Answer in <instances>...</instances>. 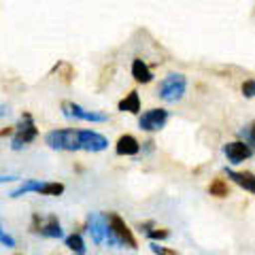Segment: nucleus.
I'll return each instance as SVG.
<instances>
[{
  "instance_id": "8",
  "label": "nucleus",
  "mask_w": 255,
  "mask_h": 255,
  "mask_svg": "<svg viewBox=\"0 0 255 255\" xmlns=\"http://www.w3.org/2000/svg\"><path fill=\"white\" fill-rule=\"evenodd\" d=\"M223 153H226L230 164H241V162H245V159H249L253 155V149L243 140H234V142L223 145Z\"/></svg>"
},
{
  "instance_id": "27",
  "label": "nucleus",
  "mask_w": 255,
  "mask_h": 255,
  "mask_svg": "<svg viewBox=\"0 0 255 255\" xmlns=\"http://www.w3.org/2000/svg\"><path fill=\"white\" fill-rule=\"evenodd\" d=\"M17 255H19V253H17Z\"/></svg>"
},
{
  "instance_id": "11",
  "label": "nucleus",
  "mask_w": 255,
  "mask_h": 255,
  "mask_svg": "<svg viewBox=\"0 0 255 255\" xmlns=\"http://www.w3.org/2000/svg\"><path fill=\"white\" fill-rule=\"evenodd\" d=\"M223 172H226V177L236 183L238 187H243L245 191H249V194H253L255 191V179H253V172H236V170H230V168H223Z\"/></svg>"
},
{
  "instance_id": "19",
  "label": "nucleus",
  "mask_w": 255,
  "mask_h": 255,
  "mask_svg": "<svg viewBox=\"0 0 255 255\" xmlns=\"http://www.w3.org/2000/svg\"><path fill=\"white\" fill-rule=\"evenodd\" d=\"M149 249L153 251L155 255H179L174 249H168V247H162L159 243H149Z\"/></svg>"
},
{
  "instance_id": "13",
  "label": "nucleus",
  "mask_w": 255,
  "mask_h": 255,
  "mask_svg": "<svg viewBox=\"0 0 255 255\" xmlns=\"http://www.w3.org/2000/svg\"><path fill=\"white\" fill-rule=\"evenodd\" d=\"M117 109L122 113H132V115H138L140 113V98H138V92H130L117 102Z\"/></svg>"
},
{
  "instance_id": "1",
  "label": "nucleus",
  "mask_w": 255,
  "mask_h": 255,
  "mask_svg": "<svg viewBox=\"0 0 255 255\" xmlns=\"http://www.w3.org/2000/svg\"><path fill=\"white\" fill-rule=\"evenodd\" d=\"M45 142L55 151H105L109 140L105 134L94 130H70V128H60L45 134Z\"/></svg>"
},
{
  "instance_id": "21",
  "label": "nucleus",
  "mask_w": 255,
  "mask_h": 255,
  "mask_svg": "<svg viewBox=\"0 0 255 255\" xmlns=\"http://www.w3.org/2000/svg\"><path fill=\"white\" fill-rule=\"evenodd\" d=\"M241 136L247 138V145L253 149V145H255V138H253V124H249V126L245 128V130H241Z\"/></svg>"
},
{
  "instance_id": "9",
  "label": "nucleus",
  "mask_w": 255,
  "mask_h": 255,
  "mask_svg": "<svg viewBox=\"0 0 255 255\" xmlns=\"http://www.w3.org/2000/svg\"><path fill=\"white\" fill-rule=\"evenodd\" d=\"M138 151H140V142L136 140V136H132V134H124V136H119V140L115 142V153L122 157H132V155H136Z\"/></svg>"
},
{
  "instance_id": "26",
  "label": "nucleus",
  "mask_w": 255,
  "mask_h": 255,
  "mask_svg": "<svg viewBox=\"0 0 255 255\" xmlns=\"http://www.w3.org/2000/svg\"><path fill=\"white\" fill-rule=\"evenodd\" d=\"M2 232H4V230H2V226H0V236H2Z\"/></svg>"
},
{
  "instance_id": "12",
  "label": "nucleus",
  "mask_w": 255,
  "mask_h": 255,
  "mask_svg": "<svg viewBox=\"0 0 255 255\" xmlns=\"http://www.w3.org/2000/svg\"><path fill=\"white\" fill-rule=\"evenodd\" d=\"M132 77L136 83H151L153 81V73H151V68L145 64V60H140V58H134V62H132Z\"/></svg>"
},
{
  "instance_id": "14",
  "label": "nucleus",
  "mask_w": 255,
  "mask_h": 255,
  "mask_svg": "<svg viewBox=\"0 0 255 255\" xmlns=\"http://www.w3.org/2000/svg\"><path fill=\"white\" fill-rule=\"evenodd\" d=\"M64 245H66L68 249L73 251L75 255H85V241H83L81 232H73V234H68L66 238H64Z\"/></svg>"
},
{
  "instance_id": "25",
  "label": "nucleus",
  "mask_w": 255,
  "mask_h": 255,
  "mask_svg": "<svg viewBox=\"0 0 255 255\" xmlns=\"http://www.w3.org/2000/svg\"><path fill=\"white\" fill-rule=\"evenodd\" d=\"M4 113H6V111H4V107H0V117H2Z\"/></svg>"
},
{
  "instance_id": "16",
  "label": "nucleus",
  "mask_w": 255,
  "mask_h": 255,
  "mask_svg": "<svg viewBox=\"0 0 255 255\" xmlns=\"http://www.w3.org/2000/svg\"><path fill=\"white\" fill-rule=\"evenodd\" d=\"M209 194L215 198H228L230 196V185L226 179H213L209 185Z\"/></svg>"
},
{
  "instance_id": "24",
  "label": "nucleus",
  "mask_w": 255,
  "mask_h": 255,
  "mask_svg": "<svg viewBox=\"0 0 255 255\" xmlns=\"http://www.w3.org/2000/svg\"><path fill=\"white\" fill-rule=\"evenodd\" d=\"M9 181H17V177H0V183H9Z\"/></svg>"
},
{
  "instance_id": "23",
  "label": "nucleus",
  "mask_w": 255,
  "mask_h": 255,
  "mask_svg": "<svg viewBox=\"0 0 255 255\" xmlns=\"http://www.w3.org/2000/svg\"><path fill=\"white\" fill-rule=\"evenodd\" d=\"M13 130H15V128H4V130H0V138H4V136H13Z\"/></svg>"
},
{
  "instance_id": "18",
  "label": "nucleus",
  "mask_w": 255,
  "mask_h": 255,
  "mask_svg": "<svg viewBox=\"0 0 255 255\" xmlns=\"http://www.w3.org/2000/svg\"><path fill=\"white\" fill-rule=\"evenodd\" d=\"M147 236H149V241H151V243L166 241V238L170 236V230H166V228H155V230H151V232H149Z\"/></svg>"
},
{
  "instance_id": "7",
  "label": "nucleus",
  "mask_w": 255,
  "mask_h": 255,
  "mask_svg": "<svg viewBox=\"0 0 255 255\" xmlns=\"http://www.w3.org/2000/svg\"><path fill=\"white\" fill-rule=\"evenodd\" d=\"M168 122V111L166 109H151L145 111V115L138 117V128L142 132H157Z\"/></svg>"
},
{
  "instance_id": "10",
  "label": "nucleus",
  "mask_w": 255,
  "mask_h": 255,
  "mask_svg": "<svg viewBox=\"0 0 255 255\" xmlns=\"http://www.w3.org/2000/svg\"><path fill=\"white\" fill-rule=\"evenodd\" d=\"M43 238H64V230H62V223L60 219L55 217V215H49V217H45L41 221V228H38V232Z\"/></svg>"
},
{
  "instance_id": "5",
  "label": "nucleus",
  "mask_w": 255,
  "mask_h": 255,
  "mask_svg": "<svg viewBox=\"0 0 255 255\" xmlns=\"http://www.w3.org/2000/svg\"><path fill=\"white\" fill-rule=\"evenodd\" d=\"M185 87H187V79L185 75L181 73H172L159 83V98L166 100V102H177L183 98L185 94Z\"/></svg>"
},
{
  "instance_id": "4",
  "label": "nucleus",
  "mask_w": 255,
  "mask_h": 255,
  "mask_svg": "<svg viewBox=\"0 0 255 255\" xmlns=\"http://www.w3.org/2000/svg\"><path fill=\"white\" fill-rule=\"evenodd\" d=\"M107 223H109V230L111 234L117 238L119 247H128V249H138V241L134 232L128 228V223L119 217L117 213H107Z\"/></svg>"
},
{
  "instance_id": "17",
  "label": "nucleus",
  "mask_w": 255,
  "mask_h": 255,
  "mask_svg": "<svg viewBox=\"0 0 255 255\" xmlns=\"http://www.w3.org/2000/svg\"><path fill=\"white\" fill-rule=\"evenodd\" d=\"M64 183H41L38 194L41 196H62L64 194Z\"/></svg>"
},
{
  "instance_id": "20",
  "label": "nucleus",
  "mask_w": 255,
  "mask_h": 255,
  "mask_svg": "<svg viewBox=\"0 0 255 255\" xmlns=\"http://www.w3.org/2000/svg\"><path fill=\"white\" fill-rule=\"evenodd\" d=\"M243 96L245 98H253L255 96V81L253 79H247V81L243 83Z\"/></svg>"
},
{
  "instance_id": "15",
  "label": "nucleus",
  "mask_w": 255,
  "mask_h": 255,
  "mask_svg": "<svg viewBox=\"0 0 255 255\" xmlns=\"http://www.w3.org/2000/svg\"><path fill=\"white\" fill-rule=\"evenodd\" d=\"M41 183L43 181H36V179H30V181H26V183H21V185L15 189V191H11V198H21V196H26V194H38V189H41Z\"/></svg>"
},
{
  "instance_id": "3",
  "label": "nucleus",
  "mask_w": 255,
  "mask_h": 255,
  "mask_svg": "<svg viewBox=\"0 0 255 255\" xmlns=\"http://www.w3.org/2000/svg\"><path fill=\"white\" fill-rule=\"evenodd\" d=\"M13 140H11V149L13 151H19L23 147H28L32 140L38 136V128L34 126V119H32L30 113H23L19 124L13 126Z\"/></svg>"
},
{
  "instance_id": "2",
  "label": "nucleus",
  "mask_w": 255,
  "mask_h": 255,
  "mask_svg": "<svg viewBox=\"0 0 255 255\" xmlns=\"http://www.w3.org/2000/svg\"><path fill=\"white\" fill-rule=\"evenodd\" d=\"M85 230L90 232L94 245H109V247H119L117 238L111 234L107 215H90L85 221Z\"/></svg>"
},
{
  "instance_id": "6",
  "label": "nucleus",
  "mask_w": 255,
  "mask_h": 255,
  "mask_svg": "<svg viewBox=\"0 0 255 255\" xmlns=\"http://www.w3.org/2000/svg\"><path fill=\"white\" fill-rule=\"evenodd\" d=\"M62 113L66 117H73V119H83V122H92V124H105L109 122V115L105 113H98V111H85L83 107H79L77 102H62Z\"/></svg>"
},
{
  "instance_id": "22",
  "label": "nucleus",
  "mask_w": 255,
  "mask_h": 255,
  "mask_svg": "<svg viewBox=\"0 0 255 255\" xmlns=\"http://www.w3.org/2000/svg\"><path fill=\"white\" fill-rule=\"evenodd\" d=\"M0 245H4V247H9V249H13V247H15V238L9 236L6 232H2V236H0Z\"/></svg>"
}]
</instances>
